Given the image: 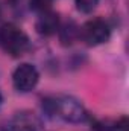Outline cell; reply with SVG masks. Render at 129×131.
<instances>
[{
    "mask_svg": "<svg viewBox=\"0 0 129 131\" xmlns=\"http://www.w3.org/2000/svg\"><path fill=\"white\" fill-rule=\"evenodd\" d=\"M31 47L28 34L14 23H3L0 26V49L12 57L18 58L24 55Z\"/></svg>",
    "mask_w": 129,
    "mask_h": 131,
    "instance_id": "2",
    "label": "cell"
},
{
    "mask_svg": "<svg viewBox=\"0 0 129 131\" xmlns=\"http://www.w3.org/2000/svg\"><path fill=\"white\" fill-rule=\"evenodd\" d=\"M76 9L82 14H91L99 5V0H74Z\"/></svg>",
    "mask_w": 129,
    "mask_h": 131,
    "instance_id": "9",
    "label": "cell"
},
{
    "mask_svg": "<svg viewBox=\"0 0 129 131\" xmlns=\"http://www.w3.org/2000/svg\"><path fill=\"white\" fill-rule=\"evenodd\" d=\"M2 102H3V96H2V92H0V105H2Z\"/></svg>",
    "mask_w": 129,
    "mask_h": 131,
    "instance_id": "11",
    "label": "cell"
},
{
    "mask_svg": "<svg viewBox=\"0 0 129 131\" xmlns=\"http://www.w3.org/2000/svg\"><path fill=\"white\" fill-rule=\"evenodd\" d=\"M53 0H29V8L36 14H43L52 9Z\"/></svg>",
    "mask_w": 129,
    "mask_h": 131,
    "instance_id": "8",
    "label": "cell"
},
{
    "mask_svg": "<svg viewBox=\"0 0 129 131\" xmlns=\"http://www.w3.org/2000/svg\"><path fill=\"white\" fill-rule=\"evenodd\" d=\"M79 38L91 47L100 46L111 38V26L106 20H103L100 17L91 18L81 26Z\"/></svg>",
    "mask_w": 129,
    "mask_h": 131,
    "instance_id": "3",
    "label": "cell"
},
{
    "mask_svg": "<svg viewBox=\"0 0 129 131\" xmlns=\"http://www.w3.org/2000/svg\"><path fill=\"white\" fill-rule=\"evenodd\" d=\"M38 81H40L38 69L29 63H21L20 66H17L12 73V85L20 93L32 92L36 87Z\"/></svg>",
    "mask_w": 129,
    "mask_h": 131,
    "instance_id": "4",
    "label": "cell"
},
{
    "mask_svg": "<svg viewBox=\"0 0 129 131\" xmlns=\"http://www.w3.org/2000/svg\"><path fill=\"white\" fill-rule=\"evenodd\" d=\"M9 127L14 131H41V122L32 111H18Z\"/></svg>",
    "mask_w": 129,
    "mask_h": 131,
    "instance_id": "6",
    "label": "cell"
},
{
    "mask_svg": "<svg viewBox=\"0 0 129 131\" xmlns=\"http://www.w3.org/2000/svg\"><path fill=\"white\" fill-rule=\"evenodd\" d=\"M0 131H14L11 127H6V128H3V130H0Z\"/></svg>",
    "mask_w": 129,
    "mask_h": 131,
    "instance_id": "10",
    "label": "cell"
},
{
    "mask_svg": "<svg viewBox=\"0 0 129 131\" xmlns=\"http://www.w3.org/2000/svg\"><path fill=\"white\" fill-rule=\"evenodd\" d=\"M59 25H61L59 14L50 9L47 12L38 14V18L35 21V31L43 37H52L58 32Z\"/></svg>",
    "mask_w": 129,
    "mask_h": 131,
    "instance_id": "5",
    "label": "cell"
},
{
    "mask_svg": "<svg viewBox=\"0 0 129 131\" xmlns=\"http://www.w3.org/2000/svg\"><path fill=\"white\" fill-rule=\"evenodd\" d=\"M43 110L52 119H61L67 124H84L88 119L85 107L73 96L58 95L43 99Z\"/></svg>",
    "mask_w": 129,
    "mask_h": 131,
    "instance_id": "1",
    "label": "cell"
},
{
    "mask_svg": "<svg viewBox=\"0 0 129 131\" xmlns=\"http://www.w3.org/2000/svg\"><path fill=\"white\" fill-rule=\"evenodd\" d=\"M79 26L73 21V20H67L64 23L59 25V29H58V35H59V41L62 46H71L74 44L78 40H79Z\"/></svg>",
    "mask_w": 129,
    "mask_h": 131,
    "instance_id": "7",
    "label": "cell"
}]
</instances>
